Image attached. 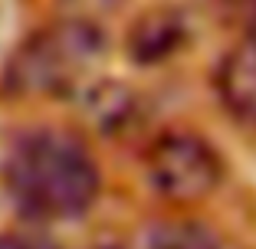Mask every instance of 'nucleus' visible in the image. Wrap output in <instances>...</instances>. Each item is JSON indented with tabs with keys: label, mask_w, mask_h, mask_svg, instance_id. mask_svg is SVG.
Instances as JSON below:
<instances>
[{
	"label": "nucleus",
	"mask_w": 256,
	"mask_h": 249,
	"mask_svg": "<svg viewBox=\"0 0 256 249\" xmlns=\"http://www.w3.org/2000/svg\"><path fill=\"white\" fill-rule=\"evenodd\" d=\"M184 39H188V23H184V16L171 7H158V10L142 13L132 23L125 49L138 66H158V62L171 59V56L181 49Z\"/></svg>",
	"instance_id": "nucleus-5"
},
{
	"label": "nucleus",
	"mask_w": 256,
	"mask_h": 249,
	"mask_svg": "<svg viewBox=\"0 0 256 249\" xmlns=\"http://www.w3.org/2000/svg\"><path fill=\"white\" fill-rule=\"evenodd\" d=\"M7 200L30 223L79 220L102 190V171L89 144L62 128H26L0 161Z\"/></svg>",
	"instance_id": "nucleus-1"
},
{
	"label": "nucleus",
	"mask_w": 256,
	"mask_h": 249,
	"mask_svg": "<svg viewBox=\"0 0 256 249\" xmlns=\"http://www.w3.org/2000/svg\"><path fill=\"white\" fill-rule=\"evenodd\" d=\"M144 174L168 207H197L224 184V158L204 135L171 128L144 148Z\"/></svg>",
	"instance_id": "nucleus-3"
},
{
	"label": "nucleus",
	"mask_w": 256,
	"mask_h": 249,
	"mask_svg": "<svg viewBox=\"0 0 256 249\" xmlns=\"http://www.w3.org/2000/svg\"><path fill=\"white\" fill-rule=\"evenodd\" d=\"M106 33L92 20H56L23 39L4 66L0 85L14 98L72 95L106 59Z\"/></svg>",
	"instance_id": "nucleus-2"
},
{
	"label": "nucleus",
	"mask_w": 256,
	"mask_h": 249,
	"mask_svg": "<svg viewBox=\"0 0 256 249\" xmlns=\"http://www.w3.org/2000/svg\"><path fill=\"white\" fill-rule=\"evenodd\" d=\"M92 249H122V246H115V243H102V246H92Z\"/></svg>",
	"instance_id": "nucleus-8"
},
{
	"label": "nucleus",
	"mask_w": 256,
	"mask_h": 249,
	"mask_svg": "<svg viewBox=\"0 0 256 249\" xmlns=\"http://www.w3.org/2000/svg\"><path fill=\"white\" fill-rule=\"evenodd\" d=\"M0 249H60V243L36 230H7L0 233Z\"/></svg>",
	"instance_id": "nucleus-7"
},
{
	"label": "nucleus",
	"mask_w": 256,
	"mask_h": 249,
	"mask_svg": "<svg viewBox=\"0 0 256 249\" xmlns=\"http://www.w3.org/2000/svg\"><path fill=\"white\" fill-rule=\"evenodd\" d=\"M142 249H226L200 220H158L142 233Z\"/></svg>",
	"instance_id": "nucleus-6"
},
{
	"label": "nucleus",
	"mask_w": 256,
	"mask_h": 249,
	"mask_svg": "<svg viewBox=\"0 0 256 249\" xmlns=\"http://www.w3.org/2000/svg\"><path fill=\"white\" fill-rule=\"evenodd\" d=\"M220 108L234 121L256 128V26L220 59L214 72Z\"/></svg>",
	"instance_id": "nucleus-4"
}]
</instances>
